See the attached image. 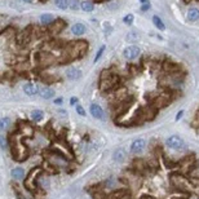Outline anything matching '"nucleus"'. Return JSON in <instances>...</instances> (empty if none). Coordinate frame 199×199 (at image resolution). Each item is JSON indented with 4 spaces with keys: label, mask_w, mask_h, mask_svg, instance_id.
<instances>
[{
    "label": "nucleus",
    "mask_w": 199,
    "mask_h": 199,
    "mask_svg": "<svg viewBox=\"0 0 199 199\" xmlns=\"http://www.w3.org/2000/svg\"><path fill=\"white\" fill-rule=\"evenodd\" d=\"M171 181H172V185L175 187H177L178 190L186 191V190L190 189V184H189V181L182 175H180V173H173V175L171 176Z\"/></svg>",
    "instance_id": "1"
},
{
    "label": "nucleus",
    "mask_w": 199,
    "mask_h": 199,
    "mask_svg": "<svg viewBox=\"0 0 199 199\" xmlns=\"http://www.w3.org/2000/svg\"><path fill=\"white\" fill-rule=\"evenodd\" d=\"M166 144H167L168 147H171V149L178 150V149H181V147L184 146V141L178 136H171V137H168V139H167Z\"/></svg>",
    "instance_id": "2"
},
{
    "label": "nucleus",
    "mask_w": 199,
    "mask_h": 199,
    "mask_svg": "<svg viewBox=\"0 0 199 199\" xmlns=\"http://www.w3.org/2000/svg\"><path fill=\"white\" fill-rule=\"evenodd\" d=\"M140 56V48L136 45H129L124 49V57L127 60H135Z\"/></svg>",
    "instance_id": "3"
},
{
    "label": "nucleus",
    "mask_w": 199,
    "mask_h": 199,
    "mask_svg": "<svg viewBox=\"0 0 199 199\" xmlns=\"http://www.w3.org/2000/svg\"><path fill=\"white\" fill-rule=\"evenodd\" d=\"M91 114L93 115L96 119H104V116H105L102 108H101L100 105H96V104L91 105Z\"/></svg>",
    "instance_id": "4"
},
{
    "label": "nucleus",
    "mask_w": 199,
    "mask_h": 199,
    "mask_svg": "<svg viewBox=\"0 0 199 199\" xmlns=\"http://www.w3.org/2000/svg\"><path fill=\"white\" fill-rule=\"evenodd\" d=\"M145 145H146L145 140H142V139L135 140V141L131 144V151H132V153H140L141 150H144Z\"/></svg>",
    "instance_id": "5"
},
{
    "label": "nucleus",
    "mask_w": 199,
    "mask_h": 199,
    "mask_svg": "<svg viewBox=\"0 0 199 199\" xmlns=\"http://www.w3.org/2000/svg\"><path fill=\"white\" fill-rule=\"evenodd\" d=\"M71 31H73L74 35H76V36H80V35H84L85 31H87V29L83 23H75L73 25V27H71Z\"/></svg>",
    "instance_id": "6"
},
{
    "label": "nucleus",
    "mask_w": 199,
    "mask_h": 199,
    "mask_svg": "<svg viewBox=\"0 0 199 199\" xmlns=\"http://www.w3.org/2000/svg\"><path fill=\"white\" fill-rule=\"evenodd\" d=\"M66 76L71 80H78L80 76H81V71L78 69H69L66 71Z\"/></svg>",
    "instance_id": "7"
},
{
    "label": "nucleus",
    "mask_w": 199,
    "mask_h": 199,
    "mask_svg": "<svg viewBox=\"0 0 199 199\" xmlns=\"http://www.w3.org/2000/svg\"><path fill=\"white\" fill-rule=\"evenodd\" d=\"M23 91H25V93L29 94V96H35L38 93V87L31 84V83H27V84L23 85Z\"/></svg>",
    "instance_id": "8"
},
{
    "label": "nucleus",
    "mask_w": 199,
    "mask_h": 199,
    "mask_svg": "<svg viewBox=\"0 0 199 199\" xmlns=\"http://www.w3.org/2000/svg\"><path fill=\"white\" fill-rule=\"evenodd\" d=\"M39 94L42 96L43 98L49 100V98H52V97H54V91L48 88V87H45V88H42V89L39 91Z\"/></svg>",
    "instance_id": "9"
},
{
    "label": "nucleus",
    "mask_w": 199,
    "mask_h": 199,
    "mask_svg": "<svg viewBox=\"0 0 199 199\" xmlns=\"http://www.w3.org/2000/svg\"><path fill=\"white\" fill-rule=\"evenodd\" d=\"M187 19L189 21H198L199 19V11L197 8H190L187 11Z\"/></svg>",
    "instance_id": "10"
},
{
    "label": "nucleus",
    "mask_w": 199,
    "mask_h": 199,
    "mask_svg": "<svg viewBox=\"0 0 199 199\" xmlns=\"http://www.w3.org/2000/svg\"><path fill=\"white\" fill-rule=\"evenodd\" d=\"M12 177L17 181L22 180V178L25 177V171L22 170V168H13L12 170Z\"/></svg>",
    "instance_id": "11"
},
{
    "label": "nucleus",
    "mask_w": 199,
    "mask_h": 199,
    "mask_svg": "<svg viewBox=\"0 0 199 199\" xmlns=\"http://www.w3.org/2000/svg\"><path fill=\"white\" fill-rule=\"evenodd\" d=\"M53 21V16L50 13H44L40 16V22H42L43 25H48Z\"/></svg>",
    "instance_id": "12"
},
{
    "label": "nucleus",
    "mask_w": 199,
    "mask_h": 199,
    "mask_svg": "<svg viewBox=\"0 0 199 199\" xmlns=\"http://www.w3.org/2000/svg\"><path fill=\"white\" fill-rule=\"evenodd\" d=\"M43 118H44V114H43L42 110H34L31 113V119L35 122H40Z\"/></svg>",
    "instance_id": "13"
},
{
    "label": "nucleus",
    "mask_w": 199,
    "mask_h": 199,
    "mask_svg": "<svg viewBox=\"0 0 199 199\" xmlns=\"http://www.w3.org/2000/svg\"><path fill=\"white\" fill-rule=\"evenodd\" d=\"M80 8L83 9L84 12H92L93 11V3H91V2H83L81 3V5H80Z\"/></svg>",
    "instance_id": "14"
},
{
    "label": "nucleus",
    "mask_w": 199,
    "mask_h": 199,
    "mask_svg": "<svg viewBox=\"0 0 199 199\" xmlns=\"http://www.w3.org/2000/svg\"><path fill=\"white\" fill-rule=\"evenodd\" d=\"M153 22H154V25H155L156 29H159V30H164V29H166V27H164V23H163V21H162V19L158 17V16H154V17H153Z\"/></svg>",
    "instance_id": "15"
},
{
    "label": "nucleus",
    "mask_w": 199,
    "mask_h": 199,
    "mask_svg": "<svg viewBox=\"0 0 199 199\" xmlns=\"http://www.w3.org/2000/svg\"><path fill=\"white\" fill-rule=\"evenodd\" d=\"M125 158V154H124V150L123 149H120V150H116L115 151V154H114V159L116 162H122Z\"/></svg>",
    "instance_id": "16"
},
{
    "label": "nucleus",
    "mask_w": 199,
    "mask_h": 199,
    "mask_svg": "<svg viewBox=\"0 0 199 199\" xmlns=\"http://www.w3.org/2000/svg\"><path fill=\"white\" fill-rule=\"evenodd\" d=\"M56 5H57L60 9H66L67 8V5H69V2L67 0H56Z\"/></svg>",
    "instance_id": "17"
},
{
    "label": "nucleus",
    "mask_w": 199,
    "mask_h": 199,
    "mask_svg": "<svg viewBox=\"0 0 199 199\" xmlns=\"http://www.w3.org/2000/svg\"><path fill=\"white\" fill-rule=\"evenodd\" d=\"M9 123H11V120H9L8 118H3L2 120H0V129H7Z\"/></svg>",
    "instance_id": "18"
},
{
    "label": "nucleus",
    "mask_w": 199,
    "mask_h": 199,
    "mask_svg": "<svg viewBox=\"0 0 199 199\" xmlns=\"http://www.w3.org/2000/svg\"><path fill=\"white\" fill-rule=\"evenodd\" d=\"M69 7L73 9V11H78L79 9V2L78 0H69Z\"/></svg>",
    "instance_id": "19"
},
{
    "label": "nucleus",
    "mask_w": 199,
    "mask_h": 199,
    "mask_svg": "<svg viewBox=\"0 0 199 199\" xmlns=\"http://www.w3.org/2000/svg\"><path fill=\"white\" fill-rule=\"evenodd\" d=\"M123 21H124V23H127V25H131L132 22H133V14H127Z\"/></svg>",
    "instance_id": "20"
},
{
    "label": "nucleus",
    "mask_w": 199,
    "mask_h": 199,
    "mask_svg": "<svg viewBox=\"0 0 199 199\" xmlns=\"http://www.w3.org/2000/svg\"><path fill=\"white\" fill-rule=\"evenodd\" d=\"M104 50H105V47H101L100 48V50L97 52V54H96V58H94V62H97L100 58H101V56H102V53H104Z\"/></svg>",
    "instance_id": "21"
},
{
    "label": "nucleus",
    "mask_w": 199,
    "mask_h": 199,
    "mask_svg": "<svg viewBox=\"0 0 199 199\" xmlns=\"http://www.w3.org/2000/svg\"><path fill=\"white\" fill-rule=\"evenodd\" d=\"M76 113H78L79 115H81V116H85V111L83 109V106H80V105L76 106Z\"/></svg>",
    "instance_id": "22"
},
{
    "label": "nucleus",
    "mask_w": 199,
    "mask_h": 199,
    "mask_svg": "<svg viewBox=\"0 0 199 199\" xmlns=\"http://www.w3.org/2000/svg\"><path fill=\"white\" fill-rule=\"evenodd\" d=\"M0 146H2V149H7V141L4 136H0Z\"/></svg>",
    "instance_id": "23"
},
{
    "label": "nucleus",
    "mask_w": 199,
    "mask_h": 199,
    "mask_svg": "<svg viewBox=\"0 0 199 199\" xmlns=\"http://www.w3.org/2000/svg\"><path fill=\"white\" fill-rule=\"evenodd\" d=\"M16 197H17L18 199H26V198H25V197L22 195V194H21V191H18V190L16 191Z\"/></svg>",
    "instance_id": "24"
},
{
    "label": "nucleus",
    "mask_w": 199,
    "mask_h": 199,
    "mask_svg": "<svg viewBox=\"0 0 199 199\" xmlns=\"http://www.w3.org/2000/svg\"><path fill=\"white\" fill-rule=\"evenodd\" d=\"M191 175H193V177H199V170L191 171Z\"/></svg>",
    "instance_id": "25"
},
{
    "label": "nucleus",
    "mask_w": 199,
    "mask_h": 199,
    "mask_svg": "<svg viewBox=\"0 0 199 199\" xmlns=\"http://www.w3.org/2000/svg\"><path fill=\"white\" fill-rule=\"evenodd\" d=\"M62 102H63V101H62V98H61V97H60V98H57V100H54V104H56V105H61Z\"/></svg>",
    "instance_id": "26"
},
{
    "label": "nucleus",
    "mask_w": 199,
    "mask_h": 199,
    "mask_svg": "<svg viewBox=\"0 0 199 199\" xmlns=\"http://www.w3.org/2000/svg\"><path fill=\"white\" fill-rule=\"evenodd\" d=\"M195 123H197V124H199V109H198L197 114H195Z\"/></svg>",
    "instance_id": "27"
},
{
    "label": "nucleus",
    "mask_w": 199,
    "mask_h": 199,
    "mask_svg": "<svg viewBox=\"0 0 199 199\" xmlns=\"http://www.w3.org/2000/svg\"><path fill=\"white\" fill-rule=\"evenodd\" d=\"M182 115H184V111L181 110V111H180V113H178V114H177V116H176V120H178V119H180V118H181V116H182Z\"/></svg>",
    "instance_id": "28"
},
{
    "label": "nucleus",
    "mask_w": 199,
    "mask_h": 199,
    "mask_svg": "<svg viewBox=\"0 0 199 199\" xmlns=\"http://www.w3.org/2000/svg\"><path fill=\"white\" fill-rule=\"evenodd\" d=\"M76 102H78V98H76V97H73V98H71V104H76Z\"/></svg>",
    "instance_id": "29"
},
{
    "label": "nucleus",
    "mask_w": 199,
    "mask_h": 199,
    "mask_svg": "<svg viewBox=\"0 0 199 199\" xmlns=\"http://www.w3.org/2000/svg\"><path fill=\"white\" fill-rule=\"evenodd\" d=\"M147 8H149V4L145 3V4H144V7H142V11H147Z\"/></svg>",
    "instance_id": "30"
},
{
    "label": "nucleus",
    "mask_w": 199,
    "mask_h": 199,
    "mask_svg": "<svg viewBox=\"0 0 199 199\" xmlns=\"http://www.w3.org/2000/svg\"><path fill=\"white\" fill-rule=\"evenodd\" d=\"M23 2H27L29 3V2H31V0H23Z\"/></svg>",
    "instance_id": "31"
}]
</instances>
